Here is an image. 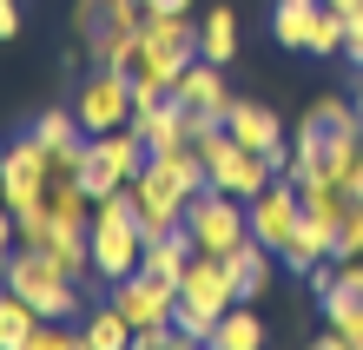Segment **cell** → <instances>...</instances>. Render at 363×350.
Instances as JSON below:
<instances>
[{
	"label": "cell",
	"mask_w": 363,
	"mask_h": 350,
	"mask_svg": "<svg viewBox=\"0 0 363 350\" xmlns=\"http://www.w3.org/2000/svg\"><path fill=\"white\" fill-rule=\"evenodd\" d=\"M33 337H40V311L13 284H0V350H33Z\"/></svg>",
	"instance_id": "cell-20"
},
{
	"label": "cell",
	"mask_w": 363,
	"mask_h": 350,
	"mask_svg": "<svg viewBox=\"0 0 363 350\" xmlns=\"http://www.w3.org/2000/svg\"><path fill=\"white\" fill-rule=\"evenodd\" d=\"M199 53L218 60V67L238 53V13H231V7H211V13L199 20Z\"/></svg>",
	"instance_id": "cell-23"
},
{
	"label": "cell",
	"mask_w": 363,
	"mask_h": 350,
	"mask_svg": "<svg viewBox=\"0 0 363 350\" xmlns=\"http://www.w3.org/2000/svg\"><path fill=\"white\" fill-rule=\"evenodd\" d=\"M79 33H86V60L93 67H119L125 47L145 27V0H79Z\"/></svg>",
	"instance_id": "cell-5"
},
{
	"label": "cell",
	"mask_w": 363,
	"mask_h": 350,
	"mask_svg": "<svg viewBox=\"0 0 363 350\" xmlns=\"http://www.w3.org/2000/svg\"><path fill=\"white\" fill-rule=\"evenodd\" d=\"M172 99L179 106H211V113H225V106H231V86H225V67H218V60H191V67L179 73V86H172Z\"/></svg>",
	"instance_id": "cell-16"
},
{
	"label": "cell",
	"mask_w": 363,
	"mask_h": 350,
	"mask_svg": "<svg viewBox=\"0 0 363 350\" xmlns=\"http://www.w3.org/2000/svg\"><path fill=\"white\" fill-rule=\"evenodd\" d=\"M357 152H363V113H357V99H317L304 119H297V159L284 179H337L344 185L350 179V165H357Z\"/></svg>",
	"instance_id": "cell-1"
},
{
	"label": "cell",
	"mask_w": 363,
	"mask_h": 350,
	"mask_svg": "<svg viewBox=\"0 0 363 350\" xmlns=\"http://www.w3.org/2000/svg\"><path fill=\"white\" fill-rule=\"evenodd\" d=\"M7 284L20 297L33 304L40 317H60V324H73V317H86V304H79V284L60 271V258L53 251H40V245H27V251H7Z\"/></svg>",
	"instance_id": "cell-3"
},
{
	"label": "cell",
	"mask_w": 363,
	"mask_h": 350,
	"mask_svg": "<svg viewBox=\"0 0 363 350\" xmlns=\"http://www.w3.org/2000/svg\"><path fill=\"white\" fill-rule=\"evenodd\" d=\"M20 33V0H0V40Z\"/></svg>",
	"instance_id": "cell-30"
},
{
	"label": "cell",
	"mask_w": 363,
	"mask_h": 350,
	"mask_svg": "<svg viewBox=\"0 0 363 350\" xmlns=\"http://www.w3.org/2000/svg\"><path fill=\"white\" fill-rule=\"evenodd\" d=\"M357 113H363V93H357Z\"/></svg>",
	"instance_id": "cell-34"
},
{
	"label": "cell",
	"mask_w": 363,
	"mask_h": 350,
	"mask_svg": "<svg viewBox=\"0 0 363 350\" xmlns=\"http://www.w3.org/2000/svg\"><path fill=\"white\" fill-rule=\"evenodd\" d=\"M133 133H139L145 152H179V146H191V133H185V106H179V99H165L159 113L133 119Z\"/></svg>",
	"instance_id": "cell-19"
},
{
	"label": "cell",
	"mask_w": 363,
	"mask_h": 350,
	"mask_svg": "<svg viewBox=\"0 0 363 350\" xmlns=\"http://www.w3.org/2000/svg\"><path fill=\"white\" fill-rule=\"evenodd\" d=\"M145 165V146L133 126H113V133H93L86 139V159H79V185H86V199H106V192L133 185Z\"/></svg>",
	"instance_id": "cell-6"
},
{
	"label": "cell",
	"mask_w": 363,
	"mask_h": 350,
	"mask_svg": "<svg viewBox=\"0 0 363 350\" xmlns=\"http://www.w3.org/2000/svg\"><path fill=\"white\" fill-rule=\"evenodd\" d=\"M344 258H363V199H350V212L337 218V265Z\"/></svg>",
	"instance_id": "cell-28"
},
{
	"label": "cell",
	"mask_w": 363,
	"mask_h": 350,
	"mask_svg": "<svg viewBox=\"0 0 363 350\" xmlns=\"http://www.w3.org/2000/svg\"><path fill=\"white\" fill-rule=\"evenodd\" d=\"M317 13H324V0H277V7H271V40H277V47H304V40H311V27H317Z\"/></svg>",
	"instance_id": "cell-21"
},
{
	"label": "cell",
	"mask_w": 363,
	"mask_h": 350,
	"mask_svg": "<svg viewBox=\"0 0 363 350\" xmlns=\"http://www.w3.org/2000/svg\"><path fill=\"white\" fill-rule=\"evenodd\" d=\"M344 53H350V67H363V13L350 20V33H344Z\"/></svg>",
	"instance_id": "cell-29"
},
{
	"label": "cell",
	"mask_w": 363,
	"mask_h": 350,
	"mask_svg": "<svg viewBox=\"0 0 363 350\" xmlns=\"http://www.w3.org/2000/svg\"><path fill=\"white\" fill-rule=\"evenodd\" d=\"M133 192H139V231H145V238L185 225V199H191V192L179 185V172L165 165V159H145L139 179H133Z\"/></svg>",
	"instance_id": "cell-11"
},
{
	"label": "cell",
	"mask_w": 363,
	"mask_h": 350,
	"mask_svg": "<svg viewBox=\"0 0 363 350\" xmlns=\"http://www.w3.org/2000/svg\"><path fill=\"white\" fill-rule=\"evenodd\" d=\"M13 231H20V218H13L7 205H0V251H7V245H13Z\"/></svg>",
	"instance_id": "cell-31"
},
{
	"label": "cell",
	"mask_w": 363,
	"mask_h": 350,
	"mask_svg": "<svg viewBox=\"0 0 363 350\" xmlns=\"http://www.w3.org/2000/svg\"><path fill=\"white\" fill-rule=\"evenodd\" d=\"M225 133L238 139V146H251V152H271L277 139H284V126H277V113L258 106V99H231L225 106Z\"/></svg>",
	"instance_id": "cell-15"
},
{
	"label": "cell",
	"mask_w": 363,
	"mask_h": 350,
	"mask_svg": "<svg viewBox=\"0 0 363 350\" xmlns=\"http://www.w3.org/2000/svg\"><path fill=\"white\" fill-rule=\"evenodd\" d=\"M271 258H277V251H264L258 238H245V245H231V251H225V271H231V291H238V304L264 297V284H271Z\"/></svg>",
	"instance_id": "cell-18"
},
{
	"label": "cell",
	"mask_w": 363,
	"mask_h": 350,
	"mask_svg": "<svg viewBox=\"0 0 363 350\" xmlns=\"http://www.w3.org/2000/svg\"><path fill=\"white\" fill-rule=\"evenodd\" d=\"M33 139L47 146V159L53 172H79V159H86V126H79V113H67V106H53V113H40L33 119Z\"/></svg>",
	"instance_id": "cell-13"
},
{
	"label": "cell",
	"mask_w": 363,
	"mask_h": 350,
	"mask_svg": "<svg viewBox=\"0 0 363 350\" xmlns=\"http://www.w3.org/2000/svg\"><path fill=\"white\" fill-rule=\"evenodd\" d=\"M47 185H53V159L33 133H20L7 152H0V205L13 218H33L47 212Z\"/></svg>",
	"instance_id": "cell-4"
},
{
	"label": "cell",
	"mask_w": 363,
	"mask_h": 350,
	"mask_svg": "<svg viewBox=\"0 0 363 350\" xmlns=\"http://www.w3.org/2000/svg\"><path fill=\"white\" fill-rule=\"evenodd\" d=\"M191 251H199V245H191V231H185V225H172V231H152V238H145V251H139V271H145V278L179 284V271L191 265Z\"/></svg>",
	"instance_id": "cell-17"
},
{
	"label": "cell",
	"mask_w": 363,
	"mask_h": 350,
	"mask_svg": "<svg viewBox=\"0 0 363 350\" xmlns=\"http://www.w3.org/2000/svg\"><path fill=\"white\" fill-rule=\"evenodd\" d=\"M344 33H350V20L337 13V7H324V13H317V27H311V40H304V53H317V60H324V53H344Z\"/></svg>",
	"instance_id": "cell-27"
},
{
	"label": "cell",
	"mask_w": 363,
	"mask_h": 350,
	"mask_svg": "<svg viewBox=\"0 0 363 350\" xmlns=\"http://www.w3.org/2000/svg\"><path fill=\"white\" fill-rule=\"evenodd\" d=\"M199 152H205V165H211V185H218V192H231V199H258V192L277 179L264 152L238 146L231 133H211V139H199Z\"/></svg>",
	"instance_id": "cell-8"
},
{
	"label": "cell",
	"mask_w": 363,
	"mask_h": 350,
	"mask_svg": "<svg viewBox=\"0 0 363 350\" xmlns=\"http://www.w3.org/2000/svg\"><path fill=\"white\" fill-rule=\"evenodd\" d=\"M73 113L86 133H113V126L133 119V73H119V67H93L86 86H79V99H73Z\"/></svg>",
	"instance_id": "cell-10"
},
{
	"label": "cell",
	"mask_w": 363,
	"mask_h": 350,
	"mask_svg": "<svg viewBox=\"0 0 363 350\" xmlns=\"http://www.w3.org/2000/svg\"><path fill=\"white\" fill-rule=\"evenodd\" d=\"M191 60H199V27H191V13H152V7H145V27H139L133 47H125L119 73L152 80V86H165V93H172L179 73L191 67Z\"/></svg>",
	"instance_id": "cell-2"
},
{
	"label": "cell",
	"mask_w": 363,
	"mask_h": 350,
	"mask_svg": "<svg viewBox=\"0 0 363 350\" xmlns=\"http://www.w3.org/2000/svg\"><path fill=\"white\" fill-rule=\"evenodd\" d=\"M324 7H337L344 20H357V13H363V0H324Z\"/></svg>",
	"instance_id": "cell-33"
},
{
	"label": "cell",
	"mask_w": 363,
	"mask_h": 350,
	"mask_svg": "<svg viewBox=\"0 0 363 350\" xmlns=\"http://www.w3.org/2000/svg\"><path fill=\"white\" fill-rule=\"evenodd\" d=\"M113 311L133 324V344H139V331H159V324H172V304H179V284H165V278H145V271H133V278H119L113 284Z\"/></svg>",
	"instance_id": "cell-12"
},
{
	"label": "cell",
	"mask_w": 363,
	"mask_h": 350,
	"mask_svg": "<svg viewBox=\"0 0 363 350\" xmlns=\"http://www.w3.org/2000/svg\"><path fill=\"white\" fill-rule=\"evenodd\" d=\"M317 304H324V317H330V331L344 337L350 350H363V304H357V297H344V291H337V284H330V291L317 297Z\"/></svg>",
	"instance_id": "cell-24"
},
{
	"label": "cell",
	"mask_w": 363,
	"mask_h": 350,
	"mask_svg": "<svg viewBox=\"0 0 363 350\" xmlns=\"http://www.w3.org/2000/svg\"><path fill=\"white\" fill-rule=\"evenodd\" d=\"M179 297H199V304H211V311H231L238 291H231L225 258H218V251H191V265L179 271Z\"/></svg>",
	"instance_id": "cell-14"
},
{
	"label": "cell",
	"mask_w": 363,
	"mask_h": 350,
	"mask_svg": "<svg viewBox=\"0 0 363 350\" xmlns=\"http://www.w3.org/2000/svg\"><path fill=\"white\" fill-rule=\"evenodd\" d=\"M152 13H191V0H145Z\"/></svg>",
	"instance_id": "cell-32"
},
{
	"label": "cell",
	"mask_w": 363,
	"mask_h": 350,
	"mask_svg": "<svg viewBox=\"0 0 363 350\" xmlns=\"http://www.w3.org/2000/svg\"><path fill=\"white\" fill-rule=\"evenodd\" d=\"M185 231H191V245L199 251H231V245H245L251 238V218H245V199H231V192L218 185H205V192H191L185 199Z\"/></svg>",
	"instance_id": "cell-7"
},
{
	"label": "cell",
	"mask_w": 363,
	"mask_h": 350,
	"mask_svg": "<svg viewBox=\"0 0 363 350\" xmlns=\"http://www.w3.org/2000/svg\"><path fill=\"white\" fill-rule=\"evenodd\" d=\"M245 218H251V238H258L264 251H277L284 258V245H291V231H297V218H304V199H297V179H277L258 192V199H245Z\"/></svg>",
	"instance_id": "cell-9"
},
{
	"label": "cell",
	"mask_w": 363,
	"mask_h": 350,
	"mask_svg": "<svg viewBox=\"0 0 363 350\" xmlns=\"http://www.w3.org/2000/svg\"><path fill=\"white\" fill-rule=\"evenodd\" d=\"M218 317L225 311H211V304H199V297H179L172 304V324H179L185 344H211V337H218Z\"/></svg>",
	"instance_id": "cell-25"
},
{
	"label": "cell",
	"mask_w": 363,
	"mask_h": 350,
	"mask_svg": "<svg viewBox=\"0 0 363 350\" xmlns=\"http://www.w3.org/2000/svg\"><path fill=\"white\" fill-rule=\"evenodd\" d=\"M79 344H86V350H125V344H133V324H125L113 304H99V311L79 317Z\"/></svg>",
	"instance_id": "cell-22"
},
{
	"label": "cell",
	"mask_w": 363,
	"mask_h": 350,
	"mask_svg": "<svg viewBox=\"0 0 363 350\" xmlns=\"http://www.w3.org/2000/svg\"><path fill=\"white\" fill-rule=\"evenodd\" d=\"M211 344H218V350H258V344H264V324L231 304V311L218 317V337H211Z\"/></svg>",
	"instance_id": "cell-26"
}]
</instances>
